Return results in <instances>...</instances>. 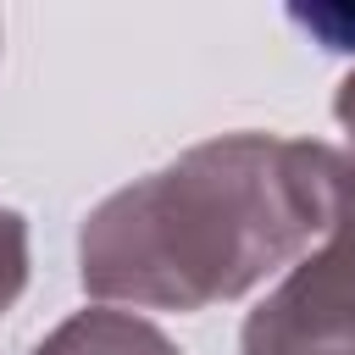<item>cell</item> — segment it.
Segmentation results:
<instances>
[{
  "mask_svg": "<svg viewBox=\"0 0 355 355\" xmlns=\"http://www.w3.org/2000/svg\"><path fill=\"white\" fill-rule=\"evenodd\" d=\"M300 28H311L316 39H322V50H355V11L349 6H294L288 11Z\"/></svg>",
  "mask_w": 355,
  "mask_h": 355,
  "instance_id": "6",
  "label": "cell"
},
{
  "mask_svg": "<svg viewBox=\"0 0 355 355\" xmlns=\"http://www.w3.org/2000/svg\"><path fill=\"white\" fill-rule=\"evenodd\" d=\"M333 116H338V128L349 133V155H355V72L338 83V94H333Z\"/></svg>",
  "mask_w": 355,
  "mask_h": 355,
  "instance_id": "7",
  "label": "cell"
},
{
  "mask_svg": "<svg viewBox=\"0 0 355 355\" xmlns=\"http://www.w3.org/2000/svg\"><path fill=\"white\" fill-rule=\"evenodd\" d=\"M244 355H355V288L300 261L239 333Z\"/></svg>",
  "mask_w": 355,
  "mask_h": 355,
  "instance_id": "2",
  "label": "cell"
},
{
  "mask_svg": "<svg viewBox=\"0 0 355 355\" xmlns=\"http://www.w3.org/2000/svg\"><path fill=\"white\" fill-rule=\"evenodd\" d=\"M322 277L355 288V155L338 150L333 155V189H327V233L322 244L305 255Z\"/></svg>",
  "mask_w": 355,
  "mask_h": 355,
  "instance_id": "4",
  "label": "cell"
},
{
  "mask_svg": "<svg viewBox=\"0 0 355 355\" xmlns=\"http://www.w3.org/2000/svg\"><path fill=\"white\" fill-rule=\"evenodd\" d=\"M33 355H178V344H172L155 322H144V316H133V311H105V305H94V311L67 316Z\"/></svg>",
  "mask_w": 355,
  "mask_h": 355,
  "instance_id": "3",
  "label": "cell"
},
{
  "mask_svg": "<svg viewBox=\"0 0 355 355\" xmlns=\"http://www.w3.org/2000/svg\"><path fill=\"white\" fill-rule=\"evenodd\" d=\"M28 288V222L0 205V316Z\"/></svg>",
  "mask_w": 355,
  "mask_h": 355,
  "instance_id": "5",
  "label": "cell"
},
{
  "mask_svg": "<svg viewBox=\"0 0 355 355\" xmlns=\"http://www.w3.org/2000/svg\"><path fill=\"white\" fill-rule=\"evenodd\" d=\"M333 155L311 139L222 133L100 200L78 233L94 300L205 311L250 294L327 233Z\"/></svg>",
  "mask_w": 355,
  "mask_h": 355,
  "instance_id": "1",
  "label": "cell"
}]
</instances>
